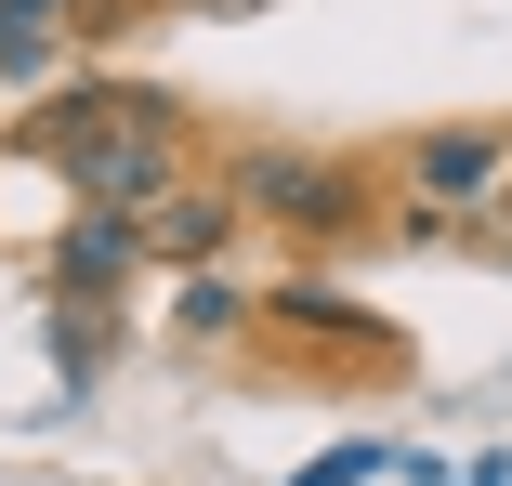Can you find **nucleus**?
Instances as JSON below:
<instances>
[{
  "label": "nucleus",
  "mask_w": 512,
  "mask_h": 486,
  "mask_svg": "<svg viewBox=\"0 0 512 486\" xmlns=\"http://www.w3.org/2000/svg\"><path fill=\"white\" fill-rule=\"evenodd\" d=\"M14 158H53L79 184V211H158L171 184H184V119H171V92H132V79H79L53 92V106L14 132Z\"/></svg>",
  "instance_id": "nucleus-1"
},
{
  "label": "nucleus",
  "mask_w": 512,
  "mask_h": 486,
  "mask_svg": "<svg viewBox=\"0 0 512 486\" xmlns=\"http://www.w3.org/2000/svg\"><path fill=\"white\" fill-rule=\"evenodd\" d=\"M237 211L302 224V237H342V224L368 211V184H355L342 158H316V145H250V158H237Z\"/></svg>",
  "instance_id": "nucleus-2"
},
{
  "label": "nucleus",
  "mask_w": 512,
  "mask_h": 486,
  "mask_svg": "<svg viewBox=\"0 0 512 486\" xmlns=\"http://www.w3.org/2000/svg\"><path fill=\"white\" fill-rule=\"evenodd\" d=\"M394 171H407V198H421L407 224H447V211L499 198V171H512V145H499V132H421V145H407Z\"/></svg>",
  "instance_id": "nucleus-3"
},
{
  "label": "nucleus",
  "mask_w": 512,
  "mask_h": 486,
  "mask_svg": "<svg viewBox=\"0 0 512 486\" xmlns=\"http://www.w3.org/2000/svg\"><path fill=\"white\" fill-rule=\"evenodd\" d=\"M132 263H145V224H132V211H79V224L53 237V289H66V303L132 289Z\"/></svg>",
  "instance_id": "nucleus-4"
},
{
  "label": "nucleus",
  "mask_w": 512,
  "mask_h": 486,
  "mask_svg": "<svg viewBox=\"0 0 512 486\" xmlns=\"http://www.w3.org/2000/svg\"><path fill=\"white\" fill-rule=\"evenodd\" d=\"M224 237H237V184H171L145 211V263H211Z\"/></svg>",
  "instance_id": "nucleus-5"
},
{
  "label": "nucleus",
  "mask_w": 512,
  "mask_h": 486,
  "mask_svg": "<svg viewBox=\"0 0 512 486\" xmlns=\"http://www.w3.org/2000/svg\"><path fill=\"white\" fill-rule=\"evenodd\" d=\"M53 14H66V0H0V66H14V79L53 53Z\"/></svg>",
  "instance_id": "nucleus-6"
},
{
  "label": "nucleus",
  "mask_w": 512,
  "mask_h": 486,
  "mask_svg": "<svg viewBox=\"0 0 512 486\" xmlns=\"http://www.w3.org/2000/svg\"><path fill=\"white\" fill-rule=\"evenodd\" d=\"M250 316H263V303H250V289H224V276L184 289V329H197V342H224V329H250Z\"/></svg>",
  "instance_id": "nucleus-7"
},
{
  "label": "nucleus",
  "mask_w": 512,
  "mask_h": 486,
  "mask_svg": "<svg viewBox=\"0 0 512 486\" xmlns=\"http://www.w3.org/2000/svg\"><path fill=\"white\" fill-rule=\"evenodd\" d=\"M302 342H355V303H342V289H289V303H276Z\"/></svg>",
  "instance_id": "nucleus-8"
},
{
  "label": "nucleus",
  "mask_w": 512,
  "mask_h": 486,
  "mask_svg": "<svg viewBox=\"0 0 512 486\" xmlns=\"http://www.w3.org/2000/svg\"><path fill=\"white\" fill-rule=\"evenodd\" d=\"M381 473V447H329V460H302V486H368Z\"/></svg>",
  "instance_id": "nucleus-9"
}]
</instances>
